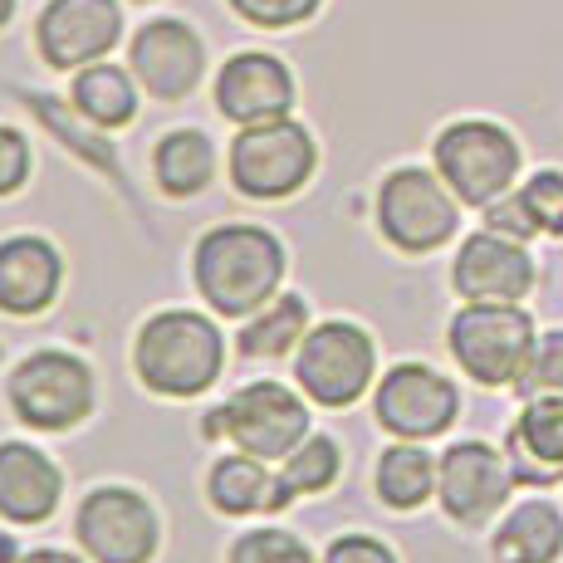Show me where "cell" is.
<instances>
[{"mask_svg": "<svg viewBox=\"0 0 563 563\" xmlns=\"http://www.w3.org/2000/svg\"><path fill=\"white\" fill-rule=\"evenodd\" d=\"M285 275V251L260 225H216L197 245V285L216 313L241 319L269 305Z\"/></svg>", "mask_w": 563, "mask_h": 563, "instance_id": "6da1fadb", "label": "cell"}, {"mask_svg": "<svg viewBox=\"0 0 563 563\" xmlns=\"http://www.w3.org/2000/svg\"><path fill=\"white\" fill-rule=\"evenodd\" d=\"M225 343L211 319L191 309H167L143 323L137 333V377L162 397H197L221 377Z\"/></svg>", "mask_w": 563, "mask_h": 563, "instance_id": "7a4b0ae2", "label": "cell"}, {"mask_svg": "<svg viewBox=\"0 0 563 563\" xmlns=\"http://www.w3.org/2000/svg\"><path fill=\"white\" fill-rule=\"evenodd\" d=\"M431 157H437V177L465 206L500 201L519 177V143L500 123H485V118H461V123L441 128Z\"/></svg>", "mask_w": 563, "mask_h": 563, "instance_id": "3957f363", "label": "cell"}, {"mask_svg": "<svg viewBox=\"0 0 563 563\" xmlns=\"http://www.w3.org/2000/svg\"><path fill=\"white\" fill-rule=\"evenodd\" d=\"M446 339H451V358L485 387L519 383L539 343L534 319L519 305H465L451 319Z\"/></svg>", "mask_w": 563, "mask_h": 563, "instance_id": "277c9868", "label": "cell"}, {"mask_svg": "<svg viewBox=\"0 0 563 563\" xmlns=\"http://www.w3.org/2000/svg\"><path fill=\"white\" fill-rule=\"evenodd\" d=\"M313 162H319V147L309 128L295 118H269V123H251L235 133L231 181L255 201H279L313 177Z\"/></svg>", "mask_w": 563, "mask_h": 563, "instance_id": "5b68a950", "label": "cell"}, {"mask_svg": "<svg viewBox=\"0 0 563 563\" xmlns=\"http://www.w3.org/2000/svg\"><path fill=\"white\" fill-rule=\"evenodd\" d=\"M377 225L407 255H427L456 235V191L421 167H397L377 191Z\"/></svg>", "mask_w": 563, "mask_h": 563, "instance_id": "8992f818", "label": "cell"}, {"mask_svg": "<svg viewBox=\"0 0 563 563\" xmlns=\"http://www.w3.org/2000/svg\"><path fill=\"white\" fill-rule=\"evenodd\" d=\"M10 407L25 427L69 431L93 407V373L69 353H35L10 377Z\"/></svg>", "mask_w": 563, "mask_h": 563, "instance_id": "52a82bcc", "label": "cell"}, {"mask_svg": "<svg viewBox=\"0 0 563 563\" xmlns=\"http://www.w3.org/2000/svg\"><path fill=\"white\" fill-rule=\"evenodd\" d=\"M211 427L225 431L245 456L285 461L299 441L309 437V411L289 387L279 383H251L231 397L221 411H211Z\"/></svg>", "mask_w": 563, "mask_h": 563, "instance_id": "ba28073f", "label": "cell"}, {"mask_svg": "<svg viewBox=\"0 0 563 563\" xmlns=\"http://www.w3.org/2000/svg\"><path fill=\"white\" fill-rule=\"evenodd\" d=\"M373 339L358 329V323H319L313 333H305L299 343V358H295V373L305 383V393L323 407H349L358 402L373 383Z\"/></svg>", "mask_w": 563, "mask_h": 563, "instance_id": "9c48e42d", "label": "cell"}, {"mask_svg": "<svg viewBox=\"0 0 563 563\" xmlns=\"http://www.w3.org/2000/svg\"><path fill=\"white\" fill-rule=\"evenodd\" d=\"M79 544L93 563H147L157 554V515L143 495L103 485L79 505Z\"/></svg>", "mask_w": 563, "mask_h": 563, "instance_id": "30bf717a", "label": "cell"}, {"mask_svg": "<svg viewBox=\"0 0 563 563\" xmlns=\"http://www.w3.org/2000/svg\"><path fill=\"white\" fill-rule=\"evenodd\" d=\"M373 411L393 437L402 441H427L441 437V431L456 421L461 411V393L451 377H441L437 367H421V363H397L393 373L377 383Z\"/></svg>", "mask_w": 563, "mask_h": 563, "instance_id": "8fae6325", "label": "cell"}, {"mask_svg": "<svg viewBox=\"0 0 563 563\" xmlns=\"http://www.w3.org/2000/svg\"><path fill=\"white\" fill-rule=\"evenodd\" d=\"M123 40L118 0H49L35 20V49L49 69H84Z\"/></svg>", "mask_w": 563, "mask_h": 563, "instance_id": "7c38bea8", "label": "cell"}, {"mask_svg": "<svg viewBox=\"0 0 563 563\" xmlns=\"http://www.w3.org/2000/svg\"><path fill=\"white\" fill-rule=\"evenodd\" d=\"M128 64H133V79L143 84L153 99L177 103L187 99L206 74V45L201 35L187 25V20H147L133 35V49H128Z\"/></svg>", "mask_w": 563, "mask_h": 563, "instance_id": "4fadbf2b", "label": "cell"}, {"mask_svg": "<svg viewBox=\"0 0 563 563\" xmlns=\"http://www.w3.org/2000/svg\"><path fill=\"white\" fill-rule=\"evenodd\" d=\"M515 471L500 451H490L485 441H456L437 465V495L441 510L456 525H485L505 500H510Z\"/></svg>", "mask_w": 563, "mask_h": 563, "instance_id": "5bb4252c", "label": "cell"}, {"mask_svg": "<svg viewBox=\"0 0 563 563\" xmlns=\"http://www.w3.org/2000/svg\"><path fill=\"white\" fill-rule=\"evenodd\" d=\"M216 108H221V118H231L241 128L289 118V108H295V74L275 54L245 49L235 59H225L221 74H216Z\"/></svg>", "mask_w": 563, "mask_h": 563, "instance_id": "9a60e30c", "label": "cell"}, {"mask_svg": "<svg viewBox=\"0 0 563 563\" xmlns=\"http://www.w3.org/2000/svg\"><path fill=\"white\" fill-rule=\"evenodd\" d=\"M451 279H456L461 299H471V305H519L534 289V260H529L525 241L481 231L461 245Z\"/></svg>", "mask_w": 563, "mask_h": 563, "instance_id": "2e32d148", "label": "cell"}, {"mask_svg": "<svg viewBox=\"0 0 563 563\" xmlns=\"http://www.w3.org/2000/svg\"><path fill=\"white\" fill-rule=\"evenodd\" d=\"M64 490V475L45 451L25 446V441H5L0 446V515L15 525H40L54 515Z\"/></svg>", "mask_w": 563, "mask_h": 563, "instance_id": "e0dca14e", "label": "cell"}, {"mask_svg": "<svg viewBox=\"0 0 563 563\" xmlns=\"http://www.w3.org/2000/svg\"><path fill=\"white\" fill-rule=\"evenodd\" d=\"M510 471L525 485H554L563 475V397H529L510 427Z\"/></svg>", "mask_w": 563, "mask_h": 563, "instance_id": "ac0fdd59", "label": "cell"}, {"mask_svg": "<svg viewBox=\"0 0 563 563\" xmlns=\"http://www.w3.org/2000/svg\"><path fill=\"white\" fill-rule=\"evenodd\" d=\"M64 275V260L40 235H15L0 245V309L5 313H40L54 299Z\"/></svg>", "mask_w": 563, "mask_h": 563, "instance_id": "d6986e66", "label": "cell"}, {"mask_svg": "<svg viewBox=\"0 0 563 563\" xmlns=\"http://www.w3.org/2000/svg\"><path fill=\"white\" fill-rule=\"evenodd\" d=\"M206 490H211L216 510H225V515H255V510H279V505H289L279 475H269V465L260 456H245V451L216 461Z\"/></svg>", "mask_w": 563, "mask_h": 563, "instance_id": "ffe728a7", "label": "cell"}, {"mask_svg": "<svg viewBox=\"0 0 563 563\" xmlns=\"http://www.w3.org/2000/svg\"><path fill=\"white\" fill-rule=\"evenodd\" d=\"M563 554V515L549 500L515 505L510 519L495 529V559L500 563H559Z\"/></svg>", "mask_w": 563, "mask_h": 563, "instance_id": "44dd1931", "label": "cell"}, {"mask_svg": "<svg viewBox=\"0 0 563 563\" xmlns=\"http://www.w3.org/2000/svg\"><path fill=\"white\" fill-rule=\"evenodd\" d=\"M437 456H431L421 441H402V446H387L377 461V495L393 510H417L431 500L437 490Z\"/></svg>", "mask_w": 563, "mask_h": 563, "instance_id": "7402d4cb", "label": "cell"}, {"mask_svg": "<svg viewBox=\"0 0 563 563\" xmlns=\"http://www.w3.org/2000/svg\"><path fill=\"white\" fill-rule=\"evenodd\" d=\"M153 172H157V181H162L167 197H197L216 172L211 137L197 133V128H177V133H167L153 153Z\"/></svg>", "mask_w": 563, "mask_h": 563, "instance_id": "603a6c76", "label": "cell"}, {"mask_svg": "<svg viewBox=\"0 0 563 563\" xmlns=\"http://www.w3.org/2000/svg\"><path fill=\"white\" fill-rule=\"evenodd\" d=\"M74 108H79L89 123L99 128H123L137 113V89L133 74L118 69V64H84L79 79H74Z\"/></svg>", "mask_w": 563, "mask_h": 563, "instance_id": "cb8c5ba5", "label": "cell"}, {"mask_svg": "<svg viewBox=\"0 0 563 563\" xmlns=\"http://www.w3.org/2000/svg\"><path fill=\"white\" fill-rule=\"evenodd\" d=\"M305 323H309L305 299H299V295L275 299V305H265L260 319L245 323L241 353H245V358H279V353H289L295 343H305Z\"/></svg>", "mask_w": 563, "mask_h": 563, "instance_id": "d4e9b609", "label": "cell"}, {"mask_svg": "<svg viewBox=\"0 0 563 563\" xmlns=\"http://www.w3.org/2000/svg\"><path fill=\"white\" fill-rule=\"evenodd\" d=\"M339 446H333L329 437H305L295 451L285 456V471H279V485H285V495L295 500V495H313V490H329L333 475H339Z\"/></svg>", "mask_w": 563, "mask_h": 563, "instance_id": "484cf974", "label": "cell"}, {"mask_svg": "<svg viewBox=\"0 0 563 563\" xmlns=\"http://www.w3.org/2000/svg\"><path fill=\"white\" fill-rule=\"evenodd\" d=\"M245 25H260V30H295L305 20L319 15L323 0H225Z\"/></svg>", "mask_w": 563, "mask_h": 563, "instance_id": "4316f807", "label": "cell"}, {"mask_svg": "<svg viewBox=\"0 0 563 563\" xmlns=\"http://www.w3.org/2000/svg\"><path fill=\"white\" fill-rule=\"evenodd\" d=\"M519 197H525L529 216H534V225L544 235H563V172L544 167L534 172V177L519 187Z\"/></svg>", "mask_w": 563, "mask_h": 563, "instance_id": "83f0119b", "label": "cell"}, {"mask_svg": "<svg viewBox=\"0 0 563 563\" xmlns=\"http://www.w3.org/2000/svg\"><path fill=\"white\" fill-rule=\"evenodd\" d=\"M231 563H309V549L285 529H255L235 539Z\"/></svg>", "mask_w": 563, "mask_h": 563, "instance_id": "f1b7e54d", "label": "cell"}, {"mask_svg": "<svg viewBox=\"0 0 563 563\" xmlns=\"http://www.w3.org/2000/svg\"><path fill=\"white\" fill-rule=\"evenodd\" d=\"M515 387L525 397H544V393L563 397V329H554L549 339L534 343V358H529L525 377H519Z\"/></svg>", "mask_w": 563, "mask_h": 563, "instance_id": "f546056e", "label": "cell"}, {"mask_svg": "<svg viewBox=\"0 0 563 563\" xmlns=\"http://www.w3.org/2000/svg\"><path fill=\"white\" fill-rule=\"evenodd\" d=\"M30 177V143L20 128L0 123V197H10V191H20Z\"/></svg>", "mask_w": 563, "mask_h": 563, "instance_id": "4dcf8cb0", "label": "cell"}, {"mask_svg": "<svg viewBox=\"0 0 563 563\" xmlns=\"http://www.w3.org/2000/svg\"><path fill=\"white\" fill-rule=\"evenodd\" d=\"M485 221H490V231L510 235V241H529V235H539L534 216H529V206H525V197H519V191H505L500 201L485 206Z\"/></svg>", "mask_w": 563, "mask_h": 563, "instance_id": "1f68e13d", "label": "cell"}, {"mask_svg": "<svg viewBox=\"0 0 563 563\" xmlns=\"http://www.w3.org/2000/svg\"><path fill=\"white\" fill-rule=\"evenodd\" d=\"M323 563H397V554L387 544H377V539H367V534H343V539L329 544Z\"/></svg>", "mask_w": 563, "mask_h": 563, "instance_id": "d6a6232c", "label": "cell"}, {"mask_svg": "<svg viewBox=\"0 0 563 563\" xmlns=\"http://www.w3.org/2000/svg\"><path fill=\"white\" fill-rule=\"evenodd\" d=\"M25 563H84V559H74V554H59V549H40V554H30Z\"/></svg>", "mask_w": 563, "mask_h": 563, "instance_id": "836d02e7", "label": "cell"}, {"mask_svg": "<svg viewBox=\"0 0 563 563\" xmlns=\"http://www.w3.org/2000/svg\"><path fill=\"white\" fill-rule=\"evenodd\" d=\"M10 15H15V0H0V30L10 25Z\"/></svg>", "mask_w": 563, "mask_h": 563, "instance_id": "e575fe53", "label": "cell"}, {"mask_svg": "<svg viewBox=\"0 0 563 563\" xmlns=\"http://www.w3.org/2000/svg\"><path fill=\"white\" fill-rule=\"evenodd\" d=\"M137 5H147V0H137Z\"/></svg>", "mask_w": 563, "mask_h": 563, "instance_id": "d590c367", "label": "cell"}]
</instances>
